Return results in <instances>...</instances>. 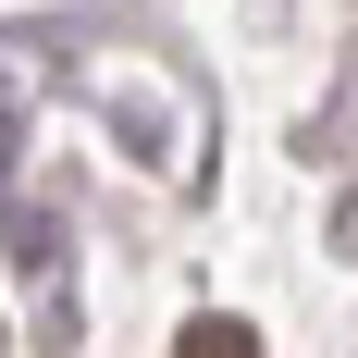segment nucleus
<instances>
[{"instance_id": "f257e3e1", "label": "nucleus", "mask_w": 358, "mask_h": 358, "mask_svg": "<svg viewBox=\"0 0 358 358\" xmlns=\"http://www.w3.org/2000/svg\"><path fill=\"white\" fill-rule=\"evenodd\" d=\"M185 358H248V322H198V334H185Z\"/></svg>"}]
</instances>
